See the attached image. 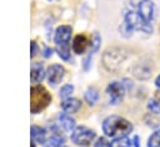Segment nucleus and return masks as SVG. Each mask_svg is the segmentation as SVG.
<instances>
[{
  "label": "nucleus",
  "mask_w": 160,
  "mask_h": 147,
  "mask_svg": "<svg viewBox=\"0 0 160 147\" xmlns=\"http://www.w3.org/2000/svg\"><path fill=\"white\" fill-rule=\"evenodd\" d=\"M131 130H132V125L128 120L116 115L106 117L102 122V131L109 137L126 136L128 133L131 132Z\"/></svg>",
  "instance_id": "nucleus-1"
},
{
  "label": "nucleus",
  "mask_w": 160,
  "mask_h": 147,
  "mask_svg": "<svg viewBox=\"0 0 160 147\" xmlns=\"http://www.w3.org/2000/svg\"><path fill=\"white\" fill-rule=\"evenodd\" d=\"M70 37H71V27L68 25H61L55 31V44L56 51L62 60L70 59Z\"/></svg>",
  "instance_id": "nucleus-2"
},
{
  "label": "nucleus",
  "mask_w": 160,
  "mask_h": 147,
  "mask_svg": "<svg viewBox=\"0 0 160 147\" xmlns=\"http://www.w3.org/2000/svg\"><path fill=\"white\" fill-rule=\"evenodd\" d=\"M30 101H31V112L32 113H38L39 111L44 110L51 101V96L50 93L40 85H36L34 87H31L30 91Z\"/></svg>",
  "instance_id": "nucleus-3"
},
{
  "label": "nucleus",
  "mask_w": 160,
  "mask_h": 147,
  "mask_svg": "<svg viewBox=\"0 0 160 147\" xmlns=\"http://www.w3.org/2000/svg\"><path fill=\"white\" fill-rule=\"evenodd\" d=\"M125 24L128 25V27L130 30H140V31H144L146 34L152 32L151 24L148 22L146 20H144L136 10L135 11H128L125 14Z\"/></svg>",
  "instance_id": "nucleus-4"
},
{
  "label": "nucleus",
  "mask_w": 160,
  "mask_h": 147,
  "mask_svg": "<svg viewBox=\"0 0 160 147\" xmlns=\"http://www.w3.org/2000/svg\"><path fill=\"white\" fill-rule=\"evenodd\" d=\"M95 138V132L88 127H76L71 133V141L78 146H88Z\"/></svg>",
  "instance_id": "nucleus-5"
},
{
  "label": "nucleus",
  "mask_w": 160,
  "mask_h": 147,
  "mask_svg": "<svg viewBox=\"0 0 160 147\" xmlns=\"http://www.w3.org/2000/svg\"><path fill=\"white\" fill-rule=\"evenodd\" d=\"M131 2L136 6V11L140 14V16L150 22L154 19V2L150 0H131Z\"/></svg>",
  "instance_id": "nucleus-6"
},
{
  "label": "nucleus",
  "mask_w": 160,
  "mask_h": 147,
  "mask_svg": "<svg viewBox=\"0 0 160 147\" xmlns=\"http://www.w3.org/2000/svg\"><path fill=\"white\" fill-rule=\"evenodd\" d=\"M106 93L109 96V101L110 103L112 105H116L119 103L122 98H124V95H125V88H124V85L120 83V82H110L108 88H106Z\"/></svg>",
  "instance_id": "nucleus-7"
},
{
  "label": "nucleus",
  "mask_w": 160,
  "mask_h": 147,
  "mask_svg": "<svg viewBox=\"0 0 160 147\" xmlns=\"http://www.w3.org/2000/svg\"><path fill=\"white\" fill-rule=\"evenodd\" d=\"M64 74H65V70L61 65H58V64H54L51 65L48 71H46V77H48V81L50 85H56L59 83L62 77H64Z\"/></svg>",
  "instance_id": "nucleus-8"
},
{
  "label": "nucleus",
  "mask_w": 160,
  "mask_h": 147,
  "mask_svg": "<svg viewBox=\"0 0 160 147\" xmlns=\"http://www.w3.org/2000/svg\"><path fill=\"white\" fill-rule=\"evenodd\" d=\"M64 112L66 113H75L81 107V102L78 98H66L61 105Z\"/></svg>",
  "instance_id": "nucleus-9"
},
{
  "label": "nucleus",
  "mask_w": 160,
  "mask_h": 147,
  "mask_svg": "<svg viewBox=\"0 0 160 147\" xmlns=\"http://www.w3.org/2000/svg\"><path fill=\"white\" fill-rule=\"evenodd\" d=\"M88 39L85 35H78L75 36L74 41H72V50L76 52V54H82L88 46Z\"/></svg>",
  "instance_id": "nucleus-10"
},
{
  "label": "nucleus",
  "mask_w": 160,
  "mask_h": 147,
  "mask_svg": "<svg viewBox=\"0 0 160 147\" xmlns=\"http://www.w3.org/2000/svg\"><path fill=\"white\" fill-rule=\"evenodd\" d=\"M59 123L65 131H71L75 127V120L66 112L59 115Z\"/></svg>",
  "instance_id": "nucleus-11"
},
{
  "label": "nucleus",
  "mask_w": 160,
  "mask_h": 147,
  "mask_svg": "<svg viewBox=\"0 0 160 147\" xmlns=\"http://www.w3.org/2000/svg\"><path fill=\"white\" fill-rule=\"evenodd\" d=\"M31 138L34 141H36L38 143H41V145H45L46 142V131L39 126H32L31 130Z\"/></svg>",
  "instance_id": "nucleus-12"
},
{
  "label": "nucleus",
  "mask_w": 160,
  "mask_h": 147,
  "mask_svg": "<svg viewBox=\"0 0 160 147\" xmlns=\"http://www.w3.org/2000/svg\"><path fill=\"white\" fill-rule=\"evenodd\" d=\"M45 76L44 67L40 62H36L31 66V81L32 82H40Z\"/></svg>",
  "instance_id": "nucleus-13"
},
{
  "label": "nucleus",
  "mask_w": 160,
  "mask_h": 147,
  "mask_svg": "<svg viewBox=\"0 0 160 147\" xmlns=\"http://www.w3.org/2000/svg\"><path fill=\"white\" fill-rule=\"evenodd\" d=\"M65 140L61 135H59L58 132H54L49 138H46L45 145H48L49 147H62Z\"/></svg>",
  "instance_id": "nucleus-14"
},
{
  "label": "nucleus",
  "mask_w": 160,
  "mask_h": 147,
  "mask_svg": "<svg viewBox=\"0 0 160 147\" xmlns=\"http://www.w3.org/2000/svg\"><path fill=\"white\" fill-rule=\"evenodd\" d=\"M110 146L111 147H131V141L126 136H121L112 140L110 142Z\"/></svg>",
  "instance_id": "nucleus-15"
},
{
  "label": "nucleus",
  "mask_w": 160,
  "mask_h": 147,
  "mask_svg": "<svg viewBox=\"0 0 160 147\" xmlns=\"http://www.w3.org/2000/svg\"><path fill=\"white\" fill-rule=\"evenodd\" d=\"M99 98V93L95 88H88L86 92H85V101L89 103V105H94Z\"/></svg>",
  "instance_id": "nucleus-16"
},
{
  "label": "nucleus",
  "mask_w": 160,
  "mask_h": 147,
  "mask_svg": "<svg viewBox=\"0 0 160 147\" xmlns=\"http://www.w3.org/2000/svg\"><path fill=\"white\" fill-rule=\"evenodd\" d=\"M148 147H160V130L155 131L148 140Z\"/></svg>",
  "instance_id": "nucleus-17"
},
{
  "label": "nucleus",
  "mask_w": 160,
  "mask_h": 147,
  "mask_svg": "<svg viewBox=\"0 0 160 147\" xmlns=\"http://www.w3.org/2000/svg\"><path fill=\"white\" fill-rule=\"evenodd\" d=\"M72 91H74L72 85H65V86H62V87L60 88L59 95H60V97H61V98H68V97L72 93Z\"/></svg>",
  "instance_id": "nucleus-18"
},
{
  "label": "nucleus",
  "mask_w": 160,
  "mask_h": 147,
  "mask_svg": "<svg viewBox=\"0 0 160 147\" xmlns=\"http://www.w3.org/2000/svg\"><path fill=\"white\" fill-rule=\"evenodd\" d=\"M148 107L151 112H155V113H159L160 115V103L158 101H154V100H150L149 103H148Z\"/></svg>",
  "instance_id": "nucleus-19"
},
{
  "label": "nucleus",
  "mask_w": 160,
  "mask_h": 147,
  "mask_svg": "<svg viewBox=\"0 0 160 147\" xmlns=\"http://www.w3.org/2000/svg\"><path fill=\"white\" fill-rule=\"evenodd\" d=\"M100 36L98 35V34H95V36H94V40L91 41V50H90V54H92V52H95L98 49H99V45H100Z\"/></svg>",
  "instance_id": "nucleus-20"
},
{
  "label": "nucleus",
  "mask_w": 160,
  "mask_h": 147,
  "mask_svg": "<svg viewBox=\"0 0 160 147\" xmlns=\"http://www.w3.org/2000/svg\"><path fill=\"white\" fill-rule=\"evenodd\" d=\"M95 147H111V146H110V142H108L104 137H100V138L96 141Z\"/></svg>",
  "instance_id": "nucleus-21"
},
{
  "label": "nucleus",
  "mask_w": 160,
  "mask_h": 147,
  "mask_svg": "<svg viewBox=\"0 0 160 147\" xmlns=\"http://www.w3.org/2000/svg\"><path fill=\"white\" fill-rule=\"evenodd\" d=\"M36 44L34 42V41H31V46H30V50H31V57L35 55V52H36Z\"/></svg>",
  "instance_id": "nucleus-22"
},
{
  "label": "nucleus",
  "mask_w": 160,
  "mask_h": 147,
  "mask_svg": "<svg viewBox=\"0 0 160 147\" xmlns=\"http://www.w3.org/2000/svg\"><path fill=\"white\" fill-rule=\"evenodd\" d=\"M51 54H52V50L49 49V47H46V49H45V54H44V56H45V57H49Z\"/></svg>",
  "instance_id": "nucleus-23"
},
{
  "label": "nucleus",
  "mask_w": 160,
  "mask_h": 147,
  "mask_svg": "<svg viewBox=\"0 0 160 147\" xmlns=\"http://www.w3.org/2000/svg\"><path fill=\"white\" fill-rule=\"evenodd\" d=\"M134 146H135V147H139V137H138V136L134 137Z\"/></svg>",
  "instance_id": "nucleus-24"
},
{
  "label": "nucleus",
  "mask_w": 160,
  "mask_h": 147,
  "mask_svg": "<svg viewBox=\"0 0 160 147\" xmlns=\"http://www.w3.org/2000/svg\"><path fill=\"white\" fill-rule=\"evenodd\" d=\"M155 97H156V101L160 103V91H156L155 92Z\"/></svg>",
  "instance_id": "nucleus-25"
},
{
  "label": "nucleus",
  "mask_w": 160,
  "mask_h": 147,
  "mask_svg": "<svg viewBox=\"0 0 160 147\" xmlns=\"http://www.w3.org/2000/svg\"><path fill=\"white\" fill-rule=\"evenodd\" d=\"M155 83H156V86H158V87H160V75L156 77V80H155Z\"/></svg>",
  "instance_id": "nucleus-26"
},
{
  "label": "nucleus",
  "mask_w": 160,
  "mask_h": 147,
  "mask_svg": "<svg viewBox=\"0 0 160 147\" xmlns=\"http://www.w3.org/2000/svg\"><path fill=\"white\" fill-rule=\"evenodd\" d=\"M31 147H35V145H34V143H31Z\"/></svg>",
  "instance_id": "nucleus-27"
}]
</instances>
